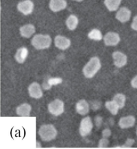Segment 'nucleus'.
<instances>
[{
    "instance_id": "nucleus-21",
    "label": "nucleus",
    "mask_w": 137,
    "mask_h": 149,
    "mask_svg": "<svg viewBox=\"0 0 137 149\" xmlns=\"http://www.w3.org/2000/svg\"><path fill=\"white\" fill-rule=\"evenodd\" d=\"M88 37L90 39L95 41H100L103 39V34L100 31L97 29H94L88 33Z\"/></svg>"
},
{
    "instance_id": "nucleus-1",
    "label": "nucleus",
    "mask_w": 137,
    "mask_h": 149,
    "mask_svg": "<svg viewBox=\"0 0 137 149\" xmlns=\"http://www.w3.org/2000/svg\"><path fill=\"white\" fill-rule=\"evenodd\" d=\"M101 67L100 59L98 57H94L89 61L83 69V73L86 77L92 78L95 75Z\"/></svg>"
},
{
    "instance_id": "nucleus-27",
    "label": "nucleus",
    "mask_w": 137,
    "mask_h": 149,
    "mask_svg": "<svg viewBox=\"0 0 137 149\" xmlns=\"http://www.w3.org/2000/svg\"><path fill=\"white\" fill-rule=\"evenodd\" d=\"M110 133H111V132H110V130H109V129H105L103 131V136L104 137V138L108 137L110 135Z\"/></svg>"
},
{
    "instance_id": "nucleus-6",
    "label": "nucleus",
    "mask_w": 137,
    "mask_h": 149,
    "mask_svg": "<svg viewBox=\"0 0 137 149\" xmlns=\"http://www.w3.org/2000/svg\"><path fill=\"white\" fill-rule=\"evenodd\" d=\"M34 3L31 0H24L18 5V9L21 13L27 15L31 14L34 10Z\"/></svg>"
},
{
    "instance_id": "nucleus-5",
    "label": "nucleus",
    "mask_w": 137,
    "mask_h": 149,
    "mask_svg": "<svg viewBox=\"0 0 137 149\" xmlns=\"http://www.w3.org/2000/svg\"><path fill=\"white\" fill-rule=\"evenodd\" d=\"M93 127L91 118L90 117H86L83 118L81 121L80 126V133L82 136H86L88 134H89L91 132Z\"/></svg>"
},
{
    "instance_id": "nucleus-15",
    "label": "nucleus",
    "mask_w": 137,
    "mask_h": 149,
    "mask_svg": "<svg viewBox=\"0 0 137 149\" xmlns=\"http://www.w3.org/2000/svg\"><path fill=\"white\" fill-rule=\"evenodd\" d=\"M76 110L80 115H85L89 112V104L85 100H80L76 103Z\"/></svg>"
},
{
    "instance_id": "nucleus-10",
    "label": "nucleus",
    "mask_w": 137,
    "mask_h": 149,
    "mask_svg": "<svg viewBox=\"0 0 137 149\" xmlns=\"http://www.w3.org/2000/svg\"><path fill=\"white\" fill-rule=\"evenodd\" d=\"M131 11L128 8H124V7L120 8L116 14V18L122 23L128 22L131 18Z\"/></svg>"
},
{
    "instance_id": "nucleus-18",
    "label": "nucleus",
    "mask_w": 137,
    "mask_h": 149,
    "mask_svg": "<svg viewBox=\"0 0 137 149\" xmlns=\"http://www.w3.org/2000/svg\"><path fill=\"white\" fill-rule=\"evenodd\" d=\"M122 0H104V4L109 11H117Z\"/></svg>"
},
{
    "instance_id": "nucleus-22",
    "label": "nucleus",
    "mask_w": 137,
    "mask_h": 149,
    "mask_svg": "<svg viewBox=\"0 0 137 149\" xmlns=\"http://www.w3.org/2000/svg\"><path fill=\"white\" fill-rule=\"evenodd\" d=\"M113 101H115L118 104V106L120 107V109H122L124 107L125 101H126V98L125 96L122 94H117L114 97Z\"/></svg>"
},
{
    "instance_id": "nucleus-16",
    "label": "nucleus",
    "mask_w": 137,
    "mask_h": 149,
    "mask_svg": "<svg viewBox=\"0 0 137 149\" xmlns=\"http://www.w3.org/2000/svg\"><path fill=\"white\" fill-rule=\"evenodd\" d=\"M28 55V50L25 47H22L20 48L17 51L16 54L15 56V60L17 61L20 63H23Z\"/></svg>"
},
{
    "instance_id": "nucleus-24",
    "label": "nucleus",
    "mask_w": 137,
    "mask_h": 149,
    "mask_svg": "<svg viewBox=\"0 0 137 149\" xmlns=\"http://www.w3.org/2000/svg\"><path fill=\"white\" fill-rule=\"evenodd\" d=\"M134 141L133 139H129L127 140V141L126 142V143H125L124 145L122 146V147H131L132 144H134Z\"/></svg>"
},
{
    "instance_id": "nucleus-9",
    "label": "nucleus",
    "mask_w": 137,
    "mask_h": 149,
    "mask_svg": "<svg viewBox=\"0 0 137 149\" xmlns=\"http://www.w3.org/2000/svg\"><path fill=\"white\" fill-rule=\"evenodd\" d=\"M55 45L60 49H67L71 45V41L69 39L62 36H57L55 37Z\"/></svg>"
},
{
    "instance_id": "nucleus-4",
    "label": "nucleus",
    "mask_w": 137,
    "mask_h": 149,
    "mask_svg": "<svg viewBox=\"0 0 137 149\" xmlns=\"http://www.w3.org/2000/svg\"><path fill=\"white\" fill-rule=\"evenodd\" d=\"M48 110L52 115L54 116H59L63 113L64 111V104L61 100L56 99L51 102L48 104Z\"/></svg>"
},
{
    "instance_id": "nucleus-25",
    "label": "nucleus",
    "mask_w": 137,
    "mask_h": 149,
    "mask_svg": "<svg viewBox=\"0 0 137 149\" xmlns=\"http://www.w3.org/2000/svg\"><path fill=\"white\" fill-rule=\"evenodd\" d=\"M131 27L132 29L137 31V15H136L133 19V21H132L131 25Z\"/></svg>"
},
{
    "instance_id": "nucleus-3",
    "label": "nucleus",
    "mask_w": 137,
    "mask_h": 149,
    "mask_svg": "<svg viewBox=\"0 0 137 149\" xmlns=\"http://www.w3.org/2000/svg\"><path fill=\"white\" fill-rule=\"evenodd\" d=\"M39 134L44 141H50L54 139L57 135V130L52 125L41 126L39 130Z\"/></svg>"
},
{
    "instance_id": "nucleus-7",
    "label": "nucleus",
    "mask_w": 137,
    "mask_h": 149,
    "mask_svg": "<svg viewBox=\"0 0 137 149\" xmlns=\"http://www.w3.org/2000/svg\"><path fill=\"white\" fill-rule=\"evenodd\" d=\"M120 40L119 35L115 32H109L105 35L104 37V41L106 45L115 46L119 43Z\"/></svg>"
},
{
    "instance_id": "nucleus-12",
    "label": "nucleus",
    "mask_w": 137,
    "mask_h": 149,
    "mask_svg": "<svg viewBox=\"0 0 137 149\" xmlns=\"http://www.w3.org/2000/svg\"><path fill=\"white\" fill-rule=\"evenodd\" d=\"M66 6L67 3L65 0H50V8L54 12L63 10Z\"/></svg>"
},
{
    "instance_id": "nucleus-14",
    "label": "nucleus",
    "mask_w": 137,
    "mask_h": 149,
    "mask_svg": "<svg viewBox=\"0 0 137 149\" xmlns=\"http://www.w3.org/2000/svg\"><path fill=\"white\" fill-rule=\"evenodd\" d=\"M20 31L21 36L22 37H25V38H30L36 31V29L33 25L27 24L21 27Z\"/></svg>"
},
{
    "instance_id": "nucleus-2",
    "label": "nucleus",
    "mask_w": 137,
    "mask_h": 149,
    "mask_svg": "<svg viewBox=\"0 0 137 149\" xmlns=\"http://www.w3.org/2000/svg\"><path fill=\"white\" fill-rule=\"evenodd\" d=\"M52 43V39L48 35H36L32 40V45L36 49H44L50 47Z\"/></svg>"
},
{
    "instance_id": "nucleus-17",
    "label": "nucleus",
    "mask_w": 137,
    "mask_h": 149,
    "mask_svg": "<svg viewBox=\"0 0 137 149\" xmlns=\"http://www.w3.org/2000/svg\"><path fill=\"white\" fill-rule=\"evenodd\" d=\"M32 110V107L30 104L27 103H24L21 104L16 109V112L18 115L22 116H30V112Z\"/></svg>"
},
{
    "instance_id": "nucleus-8",
    "label": "nucleus",
    "mask_w": 137,
    "mask_h": 149,
    "mask_svg": "<svg viewBox=\"0 0 137 149\" xmlns=\"http://www.w3.org/2000/svg\"><path fill=\"white\" fill-rule=\"evenodd\" d=\"M112 57L114 59V63L117 67H122L126 64L127 57L124 53L120 52V51L114 52Z\"/></svg>"
},
{
    "instance_id": "nucleus-19",
    "label": "nucleus",
    "mask_w": 137,
    "mask_h": 149,
    "mask_svg": "<svg viewBox=\"0 0 137 149\" xmlns=\"http://www.w3.org/2000/svg\"><path fill=\"white\" fill-rule=\"evenodd\" d=\"M78 24V19L76 15H70L66 20V25L70 30H74Z\"/></svg>"
},
{
    "instance_id": "nucleus-11",
    "label": "nucleus",
    "mask_w": 137,
    "mask_h": 149,
    "mask_svg": "<svg viewBox=\"0 0 137 149\" xmlns=\"http://www.w3.org/2000/svg\"><path fill=\"white\" fill-rule=\"evenodd\" d=\"M28 91L30 96L35 99H39L43 95V92L41 91L40 85L37 83H32L28 88Z\"/></svg>"
},
{
    "instance_id": "nucleus-13",
    "label": "nucleus",
    "mask_w": 137,
    "mask_h": 149,
    "mask_svg": "<svg viewBox=\"0 0 137 149\" xmlns=\"http://www.w3.org/2000/svg\"><path fill=\"white\" fill-rule=\"evenodd\" d=\"M135 124V118L133 116L122 117L119 120V126L122 129H128L132 127Z\"/></svg>"
},
{
    "instance_id": "nucleus-20",
    "label": "nucleus",
    "mask_w": 137,
    "mask_h": 149,
    "mask_svg": "<svg viewBox=\"0 0 137 149\" xmlns=\"http://www.w3.org/2000/svg\"><path fill=\"white\" fill-rule=\"evenodd\" d=\"M105 106L106 109L110 112L111 113L114 115H116L118 113V109H120V107L115 101H108L106 102Z\"/></svg>"
},
{
    "instance_id": "nucleus-26",
    "label": "nucleus",
    "mask_w": 137,
    "mask_h": 149,
    "mask_svg": "<svg viewBox=\"0 0 137 149\" xmlns=\"http://www.w3.org/2000/svg\"><path fill=\"white\" fill-rule=\"evenodd\" d=\"M131 85L132 86V87L137 88V75L132 79V80L131 81Z\"/></svg>"
},
{
    "instance_id": "nucleus-23",
    "label": "nucleus",
    "mask_w": 137,
    "mask_h": 149,
    "mask_svg": "<svg viewBox=\"0 0 137 149\" xmlns=\"http://www.w3.org/2000/svg\"><path fill=\"white\" fill-rule=\"evenodd\" d=\"M108 141L107 139H103L100 140L99 143V147H106L108 146Z\"/></svg>"
},
{
    "instance_id": "nucleus-29",
    "label": "nucleus",
    "mask_w": 137,
    "mask_h": 149,
    "mask_svg": "<svg viewBox=\"0 0 137 149\" xmlns=\"http://www.w3.org/2000/svg\"><path fill=\"white\" fill-rule=\"evenodd\" d=\"M136 134H137V130H136Z\"/></svg>"
},
{
    "instance_id": "nucleus-28",
    "label": "nucleus",
    "mask_w": 137,
    "mask_h": 149,
    "mask_svg": "<svg viewBox=\"0 0 137 149\" xmlns=\"http://www.w3.org/2000/svg\"><path fill=\"white\" fill-rule=\"evenodd\" d=\"M74 1H76L80 2V1H83V0H74Z\"/></svg>"
}]
</instances>
